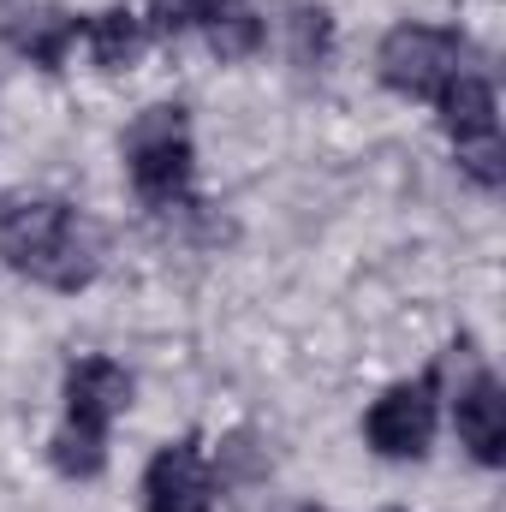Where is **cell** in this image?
<instances>
[{"label": "cell", "mask_w": 506, "mask_h": 512, "mask_svg": "<svg viewBox=\"0 0 506 512\" xmlns=\"http://www.w3.org/2000/svg\"><path fill=\"white\" fill-rule=\"evenodd\" d=\"M453 417H459V441L471 447V459L477 465H501L506 459V393L489 370L459 387V411Z\"/></svg>", "instance_id": "cell-7"}, {"label": "cell", "mask_w": 506, "mask_h": 512, "mask_svg": "<svg viewBox=\"0 0 506 512\" xmlns=\"http://www.w3.org/2000/svg\"><path fill=\"white\" fill-rule=\"evenodd\" d=\"M131 185L149 209H173L191 191V126L185 108H143L126 131Z\"/></svg>", "instance_id": "cell-2"}, {"label": "cell", "mask_w": 506, "mask_h": 512, "mask_svg": "<svg viewBox=\"0 0 506 512\" xmlns=\"http://www.w3.org/2000/svg\"><path fill=\"white\" fill-rule=\"evenodd\" d=\"M328 48H334V18H328V6H298V12H292V60H298V66H322Z\"/></svg>", "instance_id": "cell-13"}, {"label": "cell", "mask_w": 506, "mask_h": 512, "mask_svg": "<svg viewBox=\"0 0 506 512\" xmlns=\"http://www.w3.org/2000/svg\"><path fill=\"white\" fill-rule=\"evenodd\" d=\"M84 36H90V54H96L102 72H131L143 42H149V24L137 12H126V6H108V12H96L84 24Z\"/></svg>", "instance_id": "cell-10"}, {"label": "cell", "mask_w": 506, "mask_h": 512, "mask_svg": "<svg viewBox=\"0 0 506 512\" xmlns=\"http://www.w3.org/2000/svg\"><path fill=\"white\" fill-rule=\"evenodd\" d=\"M72 36H78V24H72V18H54V12H42V18H30V24H24L12 42H18V48L36 60V66H48V72H54V66L66 60V42H72Z\"/></svg>", "instance_id": "cell-12"}, {"label": "cell", "mask_w": 506, "mask_h": 512, "mask_svg": "<svg viewBox=\"0 0 506 512\" xmlns=\"http://www.w3.org/2000/svg\"><path fill=\"white\" fill-rule=\"evenodd\" d=\"M131 405V376L114 358H78L66 370V423L108 435V423Z\"/></svg>", "instance_id": "cell-6"}, {"label": "cell", "mask_w": 506, "mask_h": 512, "mask_svg": "<svg viewBox=\"0 0 506 512\" xmlns=\"http://www.w3.org/2000/svg\"><path fill=\"white\" fill-rule=\"evenodd\" d=\"M0 256L18 274H30L36 286L84 292L102 274V227L90 215H78L72 203H54V197L12 203L0 215Z\"/></svg>", "instance_id": "cell-1"}, {"label": "cell", "mask_w": 506, "mask_h": 512, "mask_svg": "<svg viewBox=\"0 0 506 512\" xmlns=\"http://www.w3.org/2000/svg\"><path fill=\"white\" fill-rule=\"evenodd\" d=\"M185 24H197L221 60H251L262 48V18L251 0H185Z\"/></svg>", "instance_id": "cell-8"}, {"label": "cell", "mask_w": 506, "mask_h": 512, "mask_svg": "<svg viewBox=\"0 0 506 512\" xmlns=\"http://www.w3.org/2000/svg\"><path fill=\"white\" fill-rule=\"evenodd\" d=\"M465 36L441 30V24H393L381 36L376 72L387 90L399 96H441L459 72H465Z\"/></svg>", "instance_id": "cell-3"}, {"label": "cell", "mask_w": 506, "mask_h": 512, "mask_svg": "<svg viewBox=\"0 0 506 512\" xmlns=\"http://www.w3.org/2000/svg\"><path fill=\"white\" fill-rule=\"evenodd\" d=\"M102 465H108V435L78 429V423H66L54 435V471L60 477H102Z\"/></svg>", "instance_id": "cell-11"}, {"label": "cell", "mask_w": 506, "mask_h": 512, "mask_svg": "<svg viewBox=\"0 0 506 512\" xmlns=\"http://www.w3.org/2000/svg\"><path fill=\"white\" fill-rule=\"evenodd\" d=\"M435 102H441V120H447V131H453V143H483V137H495V126H501L495 84L477 78V72H459Z\"/></svg>", "instance_id": "cell-9"}, {"label": "cell", "mask_w": 506, "mask_h": 512, "mask_svg": "<svg viewBox=\"0 0 506 512\" xmlns=\"http://www.w3.org/2000/svg\"><path fill=\"white\" fill-rule=\"evenodd\" d=\"M459 167L483 185V191H501L506 167H501V137H483V143H459Z\"/></svg>", "instance_id": "cell-14"}, {"label": "cell", "mask_w": 506, "mask_h": 512, "mask_svg": "<svg viewBox=\"0 0 506 512\" xmlns=\"http://www.w3.org/2000/svg\"><path fill=\"white\" fill-rule=\"evenodd\" d=\"M364 435L381 459H423L435 441V376L387 387L364 417Z\"/></svg>", "instance_id": "cell-4"}, {"label": "cell", "mask_w": 506, "mask_h": 512, "mask_svg": "<svg viewBox=\"0 0 506 512\" xmlns=\"http://www.w3.org/2000/svg\"><path fill=\"white\" fill-rule=\"evenodd\" d=\"M143 507L149 512H215V477L197 441H167L143 471Z\"/></svg>", "instance_id": "cell-5"}]
</instances>
